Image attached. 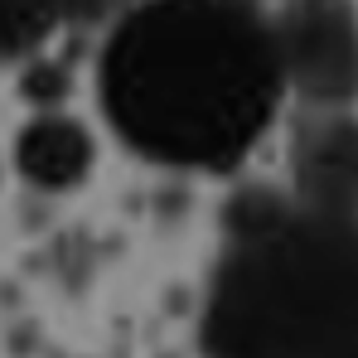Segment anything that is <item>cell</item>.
I'll return each mask as SVG.
<instances>
[{
  "label": "cell",
  "mask_w": 358,
  "mask_h": 358,
  "mask_svg": "<svg viewBox=\"0 0 358 358\" xmlns=\"http://www.w3.org/2000/svg\"><path fill=\"white\" fill-rule=\"evenodd\" d=\"M286 63L257 0H141L102 54V107L145 160L233 170L276 117Z\"/></svg>",
  "instance_id": "cell-1"
},
{
  "label": "cell",
  "mask_w": 358,
  "mask_h": 358,
  "mask_svg": "<svg viewBox=\"0 0 358 358\" xmlns=\"http://www.w3.org/2000/svg\"><path fill=\"white\" fill-rule=\"evenodd\" d=\"M208 358H358V213L247 189L208 281Z\"/></svg>",
  "instance_id": "cell-2"
},
{
  "label": "cell",
  "mask_w": 358,
  "mask_h": 358,
  "mask_svg": "<svg viewBox=\"0 0 358 358\" xmlns=\"http://www.w3.org/2000/svg\"><path fill=\"white\" fill-rule=\"evenodd\" d=\"M286 83L320 107L358 97V5L354 0H286L276 15Z\"/></svg>",
  "instance_id": "cell-3"
},
{
  "label": "cell",
  "mask_w": 358,
  "mask_h": 358,
  "mask_svg": "<svg viewBox=\"0 0 358 358\" xmlns=\"http://www.w3.org/2000/svg\"><path fill=\"white\" fill-rule=\"evenodd\" d=\"M291 175L300 203L329 213H358V121L310 117L296 131Z\"/></svg>",
  "instance_id": "cell-4"
},
{
  "label": "cell",
  "mask_w": 358,
  "mask_h": 358,
  "mask_svg": "<svg viewBox=\"0 0 358 358\" xmlns=\"http://www.w3.org/2000/svg\"><path fill=\"white\" fill-rule=\"evenodd\" d=\"M15 165H20V175L29 179V184H39V189H73L78 179L92 170V136L78 121L49 112V117L29 121L20 131Z\"/></svg>",
  "instance_id": "cell-5"
},
{
  "label": "cell",
  "mask_w": 358,
  "mask_h": 358,
  "mask_svg": "<svg viewBox=\"0 0 358 358\" xmlns=\"http://www.w3.org/2000/svg\"><path fill=\"white\" fill-rule=\"evenodd\" d=\"M63 24L54 0H0V63L34 59Z\"/></svg>",
  "instance_id": "cell-6"
},
{
  "label": "cell",
  "mask_w": 358,
  "mask_h": 358,
  "mask_svg": "<svg viewBox=\"0 0 358 358\" xmlns=\"http://www.w3.org/2000/svg\"><path fill=\"white\" fill-rule=\"evenodd\" d=\"M24 97L34 102V107H59L63 97H68V87H73V78H68V68L59 63H34V68H24Z\"/></svg>",
  "instance_id": "cell-7"
},
{
  "label": "cell",
  "mask_w": 358,
  "mask_h": 358,
  "mask_svg": "<svg viewBox=\"0 0 358 358\" xmlns=\"http://www.w3.org/2000/svg\"><path fill=\"white\" fill-rule=\"evenodd\" d=\"M54 5H59L63 20H73V24H102V20L121 15L131 0H54Z\"/></svg>",
  "instance_id": "cell-8"
}]
</instances>
